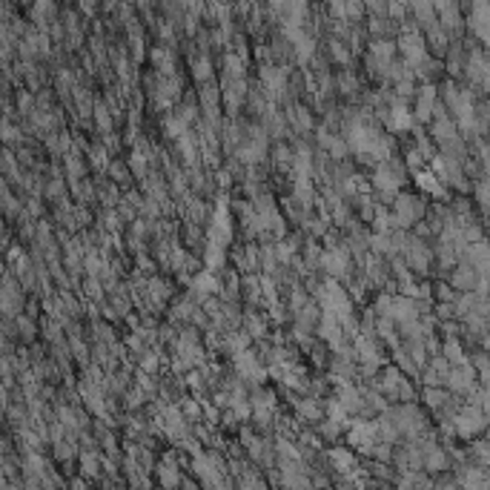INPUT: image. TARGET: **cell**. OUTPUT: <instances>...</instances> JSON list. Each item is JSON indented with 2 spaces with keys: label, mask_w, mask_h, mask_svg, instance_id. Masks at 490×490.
Wrapping results in <instances>:
<instances>
[{
  "label": "cell",
  "mask_w": 490,
  "mask_h": 490,
  "mask_svg": "<svg viewBox=\"0 0 490 490\" xmlns=\"http://www.w3.org/2000/svg\"><path fill=\"white\" fill-rule=\"evenodd\" d=\"M18 109H21V118H23V115H32V98L21 92V95H18Z\"/></svg>",
  "instance_id": "9c48e42d"
},
{
  "label": "cell",
  "mask_w": 490,
  "mask_h": 490,
  "mask_svg": "<svg viewBox=\"0 0 490 490\" xmlns=\"http://www.w3.org/2000/svg\"><path fill=\"white\" fill-rule=\"evenodd\" d=\"M399 95H413V86H410V83H402V86H399Z\"/></svg>",
  "instance_id": "30bf717a"
},
{
  "label": "cell",
  "mask_w": 490,
  "mask_h": 490,
  "mask_svg": "<svg viewBox=\"0 0 490 490\" xmlns=\"http://www.w3.org/2000/svg\"><path fill=\"white\" fill-rule=\"evenodd\" d=\"M421 399H424V407L427 410H433V413H439L450 399H453V393L445 387V385H424V390H421Z\"/></svg>",
  "instance_id": "5b68a950"
},
{
  "label": "cell",
  "mask_w": 490,
  "mask_h": 490,
  "mask_svg": "<svg viewBox=\"0 0 490 490\" xmlns=\"http://www.w3.org/2000/svg\"><path fill=\"white\" fill-rule=\"evenodd\" d=\"M18 333H21V344H35L40 339V321L21 313L18 315Z\"/></svg>",
  "instance_id": "ba28073f"
},
{
  "label": "cell",
  "mask_w": 490,
  "mask_h": 490,
  "mask_svg": "<svg viewBox=\"0 0 490 490\" xmlns=\"http://www.w3.org/2000/svg\"><path fill=\"white\" fill-rule=\"evenodd\" d=\"M64 170H66V178H69V184L72 181H81V178H89V163L81 158V152H69V155H64Z\"/></svg>",
  "instance_id": "52a82bcc"
},
{
  "label": "cell",
  "mask_w": 490,
  "mask_h": 490,
  "mask_svg": "<svg viewBox=\"0 0 490 490\" xmlns=\"http://www.w3.org/2000/svg\"><path fill=\"white\" fill-rule=\"evenodd\" d=\"M448 281H450L459 293H476L479 284H482V272H479L470 261L459 258V264L450 267V272H448Z\"/></svg>",
  "instance_id": "7a4b0ae2"
},
{
  "label": "cell",
  "mask_w": 490,
  "mask_h": 490,
  "mask_svg": "<svg viewBox=\"0 0 490 490\" xmlns=\"http://www.w3.org/2000/svg\"><path fill=\"white\" fill-rule=\"evenodd\" d=\"M106 175L109 178H112L118 187H132V181H135V173H132V167H129V163L127 161H121V158H112V161H109V167H106Z\"/></svg>",
  "instance_id": "8992f818"
},
{
  "label": "cell",
  "mask_w": 490,
  "mask_h": 490,
  "mask_svg": "<svg viewBox=\"0 0 490 490\" xmlns=\"http://www.w3.org/2000/svg\"><path fill=\"white\" fill-rule=\"evenodd\" d=\"M393 218H396V227H402V230H413L419 221H424V215H427V204H424V198L419 195V192H413V189H407V192H399L396 195V201H393Z\"/></svg>",
  "instance_id": "6da1fadb"
},
{
  "label": "cell",
  "mask_w": 490,
  "mask_h": 490,
  "mask_svg": "<svg viewBox=\"0 0 490 490\" xmlns=\"http://www.w3.org/2000/svg\"><path fill=\"white\" fill-rule=\"evenodd\" d=\"M424 470H427L430 476L453 470V456H450V448H445V445H439V442H430V445L424 448Z\"/></svg>",
  "instance_id": "3957f363"
},
{
  "label": "cell",
  "mask_w": 490,
  "mask_h": 490,
  "mask_svg": "<svg viewBox=\"0 0 490 490\" xmlns=\"http://www.w3.org/2000/svg\"><path fill=\"white\" fill-rule=\"evenodd\" d=\"M269 158H272V167L287 175V173H293V163H296V146H290L284 141H272Z\"/></svg>",
  "instance_id": "277c9868"
}]
</instances>
